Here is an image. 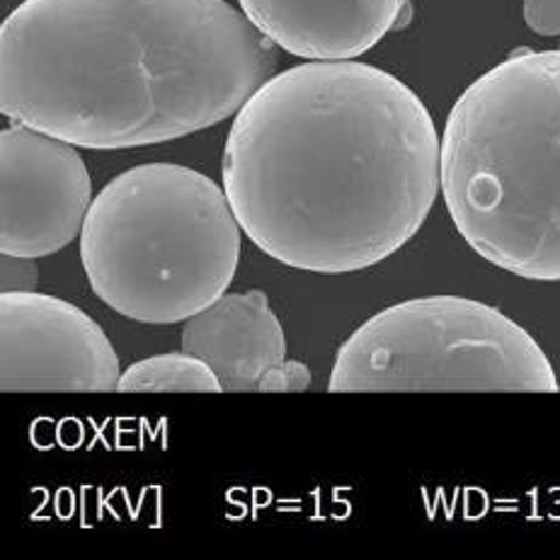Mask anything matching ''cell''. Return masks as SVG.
Segmentation results:
<instances>
[{
    "mask_svg": "<svg viewBox=\"0 0 560 560\" xmlns=\"http://www.w3.org/2000/svg\"><path fill=\"white\" fill-rule=\"evenodd\" d=\"M558 390H560V384H558Z\"/></svg>",
    "mask_w": 560,
    "mask_h": 560,
    "instance_id": "cell-14",
    "label": "cell"
},
{
    "mask_svg": "<svg viewBox=\"0 0 560 560\" xmlns=\"http://www.w3.org/2000/svg\"><path fill=\"white\" fill-rule=\"evenodd\" d=\"M3 294H13V291H37L39 272L32 257H18V255H3V279H0Z\"/></svg>",
    "mask_w": 560,
    "mask_h": 560,
    "instance_id": "cell-12",
    "label": "cell"
},
{
    "mask_svg": "<svg viewBox=\"0 0 560 560\" xmlns=\"http://www.w3.org/2000/svg\"><path fill=\"white\" fill-rule=\"evenodd\" d=\"M279 49L308 61L362 56L398 25L408 0H238Z\"/></svg>",
    "mask_w": 560,
    "mask_h": 560,
    "instance_id": "cell-8",
    "label": "cell"
},
{
    "mask_svg": "<svg viewBox=\"0 0 560 560\" xmlns=\"http://www.w3.org/2000/svg\"><path fill=\"white\" fill-rule=\"evenodd\" d=\"M78 145L25 125L0 133V250L54 255L81 238L93 180Z\"/></svg>",
    "mask_w": 560,
    "mask_h": 560,
    "instance_id": "cell-7",
    "label": "cell"
},
{
    "mask_svg": "<svg viewBox=\"0 0 560 560\" xmlns=\"http://www.w3.org/2000/svg\"><path fill=\"white\" fill-rule=\"evenodd\" d=\"M277 63L226 0H25L0 30V107L78 149H139L238 115Z\"/></svg>",
    "mask_w": 560,
    "mask_h": 560,
    "instance_id": "cell-2",
    "label": "cell"
},
{
    "mask_svg": "<svg viewBox=\"0 0 560 560\" xmlns=\"http://www.w3.org/2000/svg\"><path fill=\"white\" fill-rule=\"evenodd\" d=\"M328 390L553 394L558 378L539 342L505 313L464 296H422L362 323L338 350Z\"/></svg>",
    "mask_w": 560,
    "mask_h": 560,
    "instance_id": "cell-5",
    "label": "cell"
},
{
    "mask_svg": "<svg viewBox=\"0 0 560 560\" xmlns=\"http://www.w3.org/2000/svg\"><path fill=\"white\" fill-rule=\"evenodd\" d=\"M241 223L226 189L192 167L137 165L88 211L81 262L112 311L145 326L185 323L229 291Z\"/></svg>",
    "mask_w": 560,
    "mask_h": 560,
    "instance_id": "cell-4",
    "label": "cell"
},
{
    "mask_svg": "<svg viewBox=\"0 0 560 560\" xmlns=\"http://www.w3.org/2000/svg\"><path fill=\"white\" fill-rule=\"evenodd\" d=\"M524 22L541 37H560V0H524Z\"/></svg>",
    "mask_w": 560,
    "mask_h": 560,
    "instance_id": "cell-13",
    "label": "cell"
},
{
    "mask_svg": "<svg viewBox=\"0 0 560 560\" xmlns=\"http://www.w3.org/2000/svg\"><path fill=\"white\" fill-rule=\"evenodd\" d=\"M119 357L85 311L39 291L0 296L3 394H109Z\"/></svg>",
    "mask_w": 560,
    "mask_h": 560,
    "instance_id": "cell-6",
    "label": "cell"
},
{
    "mask_svg": "<svg viewBox=\"0 0 560 560\" xmlns=\"http://www.w3.org/2000/svg\"><path fill=\"white\" fill-rule=\"evenodd\" d=\"M311 386V372L306 364L284 360L272 366L260 381L262 394H291V390H306Z\"/></svg>",
    "mask_w": 560,
    "mask_h": 560,
    "instance_id": "cell-11",
    "label": "cell"
},
{
    "mask_svg": "<svg viewBox=\"0 0 560 560\" xmlns=\"http://www.w3.org/2000/svg\"><path fill=\"white\" fill-rule=\"evenodd\" d=\"M117 390L121 394H219V376L195 354H155L121 372Z\"/></svg>",
    "mask_w": 560,
    "mask_h": 560,
    "instance_id": "cell-10",
    "label": "cell"
},
{
    "mask_svg": "<svg viewBox=\"0 0 560 560\" xmlns=\"http://www.w3.org/2000/svg\"><path fill=\"white\" fill-rule=\"evenodd\" d=\"M183 352L211 366L223 390H260L262 376L287 360V335L265 291L223 294L183 326Z\"/></svg>",
    "mask_w": 560,
    "mask_h": 560,
    "instance_id": "cell-9",
    "label": "cell"
},
{
    "mask_svg": "<svg viewBox=\"0 0 560 560\" xmlns=\"http://www.w3.org/2000/svg\"><path fill=\"white\" fill-rule=\"evenodd\" d=\"M223 189L243 233L291 270L347 275L398 253L442 187L422 100L357 61L272 75L235 115Z\"/></svg>",
    "mask_w": 560,
    "mask_h": 560,
    "instance_id": "cell-1",
    "label": "cell"
},
{
    "mask_svg": "<svg viewBox=\"0 0 560 560\" xmlns=\"http://www.w3.org/2000/svg\"><path fill=\"white\" fill-rule=\"evenodd\" d=\"M442 197L486 262L560 282V51L514 54L456 100Z\"/></svg>",
    "mask_w": 560,
    "mask_h": 560,
    "instance_id": "cell-3",
    "label": "cell"
}]
</instances>
